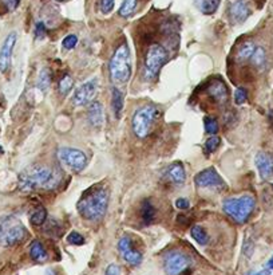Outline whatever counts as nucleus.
Wrapping results in <instances>:
<instances>
[{
    "instance_id": "nucleus-2",
    "label": "nucleus",
    "mask_w": 273,
    "mask_h": 275,
    "mask_svg": "<svg viewBox=\"0 0 273 275\" xmlns=\"http://www.w3.org/2000/svg\"><path fill=\"white\" fill-rule=\"evenodd\" d=\"M109 204V192L102 184L92 185L83 192L76 204V209L82 218L95 222L105 215Z\"/></svg>"
},
{
    "instance_id": "nucleus-9",
    "label": "nucleus",
    "mask_w": 273,
    "mask_h": 275,
    "mask_svg": "<svg viewBox=\"0 0 273 275\" xmlns=\"http://www.w3.org/2000/svg\"><path fill=\"white\" fill-rule=\"evenodd\" d=\"M190 265V258L180 250L169 251L163 259V267L167 275H180Z\"/></svg>"
},
{
    "instance_id": "nucleus-24",
    "label": "nucleus",
    "mask_w": 273,
    "mask_h": 275,
    "mask_svg": "<svg viewBox=\"0 0 273 275\" xmlns=\"http://www.w3.org/2000/svg\"><path fill=\"white\" fill-rule=\"evenodd\" d=\"M250 61H252L253 66H256L257 69H263L265 66V63H267V52H265L263 47H256Z\"/></svg>"
},
{
    "instance_id": "nucleus-26",
    "label": "nucleus",
    "mask_w": 273,
    "mask_h": 275,
    "mask_svg": "<svg viewBox=\"0 0 273 275\" xmlns=\"http://www.w3.org/2000/svg\"><path fill=\"white\" fill-rule=\"evenodd\" d=\"M46 219H47V211L43 207H38L32 211V214L30 216L31 225H45Z\"/></svg>"
},
{
    "instance_id": "nucleus-19",
    "label": "nucleus",
    "mask_w": 273,
    "mask_h": 275,
    "mask_svg": "<svg viewBox=\"0 0 273 275\" xmlns=\"http://www.w3.org/2000/svg\"><path fill=\"white\" fill-rule=\"evenodd\" d=\"M139 215H141V220L143 225H152L156 220V208L152 204L150 200H143L141 204V209H139Z\"/></svg>"
},
{
    "instance_id": "nucleus-3",
    "label": "nucleus",
    "mask_w": 273,
    "mask_h": 275,
    "mask_svg": "<svg viewBox=\"0 0 273 275\" xmlns=\"http://www.w3.org/2000/svg\"><path fill=\"white\" fill-rule=\"evenodd\" d=\"M110 79L115 85H123L130 79L132 75V54L129 46L123 43L113 54L109 63Z\"/></svg>"
},
{
    "instance_id": "nucleus-16",
    "label": "nucleus",
    "mask_w": 273,
    "mask_h": 275,
    "mask_svg": "<svg viewBox=\"0 0 273 275\" xmlns=\"http://www.w3.org/2000/svg\"><path fill=\"white\" fill-rule=\"evenodd\" d=\"M250 15V8L247 0H236L230 4L229 16L233 23H244Z\"/></svg>"
},
{
    "instance_id": "nucleus-30",
    "label": "nucleus",
    "mask_w": 273,
    "mask_h": 275,
    "mask_svg": "<svg viewBox=\"0 0 273 275\" xmlns=\"http://www.w3.org/2000/svg\"><path fill=\"white\" fill-rule=\"evenodd\" d=\"M204 124H205V130H206L209 134H216V133L218 132V129H220V125H218L216 118L205 117Z\"/></svg>"
},
{
    "instance_id": "nucleus-34",
    "label": "nucleus",
    "mask_w": 273,
    "mask_h": 275,
    "mask_svg": "<svg viewBox=\"0 0 273 275\" xmlns=\"http://www.w3.org/2000/svg\"><path fill=\"white\" fill-rule=\"evenodd\" d=\"M76 43H78V38H76V35L71 34V35H67L62 41V46H63V49H66V50H72L76 46Z\"/></svg>"
},
{
    "instance_id": "nucleus-27",
    "label": "nucleus",
    "mask_w": 273,
    "mask_h": 275,
    "mask_svg": "<svg viewBox=\"0 0 273 275\" xmlns=\"http://www.w3.org/2000/svg\"><path fill=\"white\" fill-rule=\"evenodd\" d=\"M190 234H192V238L197 242L198 245L205 246L209 242V236H207L206 231L203 227H200V225H194L192 231H190Z\"/></svg>"
},
{
    "instance_id": "nucleus-38",
    "label": "nucleus",
    "mask_w": 273,
    "mask_h": 275,
    "mask_svg": "<svg viewBox=\"0 0 273 275\" xmlns=\"http://www.w3.org/2000/svg\"><path fill=\"white\" fill-rule=\"evenodd\" d=\"M176 207L178 209H187L190 207V203H189V200L185 199V198H180V199L176 200Z\"/></svg>"
},
{
    "instance_id": "nucleus-39",
    "label": "nucleus",
    "mask_w": 273,
    "mask_h": 275,
    "mask_svg": "<svg viewBox=\"0 0 273 275\" xmlns=\"http://www.w3.org/2000/svg\"><path fill=\"white\" fill-rule=\"evenodd\" d=\"M106 275H121V270H119V266L115 263H112L106 269Z\"/></svg>"
},
{
    "instance_id": "nucleus-8",
    "label": "nucleus",
    "mask_w": 273,
    "mask_h": 275,
    "mask_svg": "<svg viewBox=\"0 0 273 275\" xmlns=\"http://www.w3.org/2000/svg\"><path fill=\"white\" fill-rule=\"evenodd\" d=\"M56 157L66 168L75 174L81 172L82 169L86 168L87 165L86 154L79 149L59 148L56 150Z\"/></svg>"
},
{
    "instance_id": "nucleus-4",
    "label": "nucleus",
    "mask_w": 273,
    "mask_h": 275,
    "mask_svg": "<svg viewBox=\"0 0 273 275\" xmlns=\"http://www.w3.org/2000/svg\"><path fill=\"white\" fill-rule=\"evenodd\" d=\"M254 207H256V200L250 195L229 198L224 200L223 203L224 212L237 223H245L252 215Z\"/></svg>"
},
{
    "instance_id": "nucleus-13",
    "label": "nucleus",
    "mask_w": 273,
    "mask_h": 275,
    "mask_svg": "<svg viewBox=\"0 0 273 275\" xmlns=\"http://www.w3.org/2000/svg\"><path fill=\"white\" fill-rule=\"evenodd\" d=\"M118 250L123 260H126L129 265L138 266L142 262V254L134 249L132 239L129 236L121 238V240L118 242Z\"/></svg>"
},
{
    "instance_id": "nucleus-5",
    "label": "nucleus",
    "mask_w": 273,
    "mask_h": 275,
    "mask_svg": "<svg viewBox=\"0 0 273 275\" xmlns=\"http://www.w3.org/2000/svg\"><path fill=\"white\" fill-rule=\"evenodd\" d=\"M27 238V229L14 216L0 218V245L12 247L22 243Z\"/></svg>"
},
{
    "instance_id": "nucleus-17",
    "label": "nucleus",
    "mask_w": 273,
    "mask_h": 275,
    "mask_svg": "<svg viewBox=\"0 0 273 275\" xmlns=\"http://www.w3.org/2000/svg\"><path fill=\"white\" fill-rule=\"evenodd\" d=\"M165 178L170 184L176 185V187L182 185V184L185 183V180H186V174H185L183 165L181 163H178V161L170 164L167 167L166 172H165Z\"/></svg>"
},
{
    "instance_id": "nucleus-1",
    "label": "nucleus",
    "mask_w": 273,
    "mask_h": 275,
    "mask_svg": "<svg viewBox=\"0 0 273 275\" xmlns=\"http://www.w3.org/2000/svg\"><path fill=\"white\" fill-rule=\"evenodd\" d=\"M62 171L59 168H50L41 164L31 165L19 175L18 187L22 192H32L36 189L52 191L59 187L62 181Z\"/></svg>"
},
{
    "instance_id": "nucleus-12",
    "label": "nucleus",
    "mask_w": 273,
    "mask_h": 275,
    "mask_svg": "<svg viewBox=\"0 0 273 275\" xmlns=\"http://www.w3.org/2000/svg\"><path fill=\"white\" fill-rule=\"evenodd\" d=\"M16 39H18L16 32H10L0 47V73H7L10 70L12 51L16 45Z\"/></svg>"
},
{
    "instance_id": "nucleus-31",
    "label": "nucleus",
    "mask_w": 273,
    "mask_h": 275,
    "mask_svg": "<svg viewBox=\"0 0 273 275\" xmlns=\"http://www.w3.org/2000/svg\"><path fill=\"white\" fill-rule=\"evenodd\" d=\"M220 144H221V138L218 137V136H214V134H213L212 137L207 138L206 143H205V152L206 153L214 152V150L220 147Z\"/></svg>"
},
{
    "instance_id": "nucleus-41",
    "label": "nucleus",
    "mask_w": 273,
    "mask_h": 275,
    "mask_svg": "<svg viewBox=\"0 0 273 275\" xmlns=\"http://www.w3.org/2000/svg\"><path fill=\"white\" fill-rule=\"evenodd\" d=\"M267 269H269V270H273V256L269 259V262L267 263Z\"/></svg>"
},
{
    "instance_id": "nucleus-42",
    "label": "nucleus",
    "mask_w": 273,
    "mask_h": 275,
    "mask_svg": "<svg viewBox=\"0 0 273 275\" xmlns=\"http://www.w3.org/2000/svg\"><path fill=\"white\" fill-rule=\"evenodd\" d=\"M271 118H272V120H273V110H272V112H271Z\"/></svg>"
},
{
    "instance_id": "nucleus-32",
    "label": "nucleus",
    "mask_w": 273,
    "mask_h": 275,
    "mask_svg": "<svg viewBox=\"0 0 273 275\" xmlns=\"http://www.w3.org/2000/svg\"><path fill=\"white\" fill-rule=\"evenodd\" d=\"M248 100V93L244 87H238L234 92V103L236 105H244Z\"/></svg>"
},
{
    "instance_id": "nucleus-15",
    "label": "nucleus",
    "mask_w": 273,
    "mask_h": 275,
    "mask_svg": "<svg viewBox=\"0 0 273 275\" xmlns=\"http://www.w3.org/2000/svg\"><path fill=\"white\" fill-rule=\"evenodd\" d=\"M254 163L258 169L260 177L263 180L273 177V154L267 152H260L256 154Z\"/></svg>"
},
{
    "instance_id": "nucleus-18",
    "label": "nucleus",
    "mask_w": 273,
    "mask_h": 275,
    "mask_svg": "<svg viewBox=\"0 0 273 275\" xmlns=\"http://www.w3.org/2000/svg\"><path fill=\"white\" fill-rule=\"evenodd\" d=\"M87 118H89V123L92 126H102L105 117H103V107H102L99 102H91V105L89 106V110H87Z\"/></svg>"
},
{
    "instance_id": "nucleus-44",
    "label": "nucleus",
    "mask_w": 273,
    "mask_h": 275,
    "mask_svg": "<svg viewBox=\"0 0 273 275\" xmlns=\"http://www.w3.org/2000/svg\"><path fill=\"white\" fill-rule=\"evenodd\" d=\"M59 1H65V0H59Z\"/></svg>"
},
{
    "instance_id": "nucleus-37",
    "label": "nucleus",
    "mask_w": 273,
    "mask_h": 275,
    "mask_svg": "<svg viewBox=\"0 0 273 275\" xmlns=\"http://www.w3.org/2000/svg\"><path fill=\"white\" fill-rule=\"evenodd\" d=\"M1 1H3V5L7 8V11H15L19 3H21V0H1Z\"/></svg>"
},
{
    "instance_id": "nucleus-20",
    "label": "nucleus",
    "mask_w": 273,
    "mask_h": 275,
    "mask_svg": "<svg viewBox=\"0 0 273 275\" xmlns=\"http://www.w3.org/2000/svg\"><path fill=\"white\" fill-rule=\"evenodd\" d=\"M254 50H256V45H254L253 42H245V43H243L241 47L238 49L234 58H236V61H237L238 63H244V62L249 61V59L252 58Z\"/></svg>"
},
{
    "instance_id": "nucleus-43",
    "label": "nucleus",
    "mask_w": 273,
    "mask_h": 275,
    "mask_svg": "<svg viewBox=\"0 0 273 275\" xmlns=\"http://www.w3.org/2000/svg\"><path fill=\"white\" fill-rule=\"evenodd\" d=\"M3 152V148H1V147H0V153Z\"/></svg>"
},
{
    "instance_id": "nucleus-29",
    "label": "nucleus",
    "mask_w": 273,
    "mask_h": 275,
    "mask_svg": "<svg viewBox=\"0 0 273 275\" xmlns=\"http://www.w3.org/2000/svg\"><path fill=\"white\" fill-rule=\"evenodd\" d=\"M72 78H71L68 74H66V75L63 76L61 79V82H59V92H61V94H68L71 90V87H72Z\"/></svg>"
},
{
    "instance_id": "nucleus-28",
    "label": "nucleus",
    "mask_w": 273,
    "mask_h": 275,
    "mask_svg": "<svg viewBox=\"0 0 273 275\" xmlns=\"http://www.w3.org/2000/svg\"><path fill=\"white\" fill-rule=\"evenodd\" d=\"M51 79H52V76H51L50 69H43L39 73V76H38V87L41 90H47L48 86H50Z\"/></svg>"
},
{
    "instance_id": "nucleus-10",
    "label": "nucleus",
    "mask_w": 273,
    "mask_h": 275,
    "mask_svg": "<svg viewBox=\"0 0 273 275\" xmlns=\"http://www.w3.org/2000/svg\"><path fill=\"white\" fill-rule=\"evenodd\" d=\"M194 183L198 188L204 189H221L224 187L223 178L214 168H206L198 172L194 177Z\"/></svg>"
},
{
    "instance_id": "nucleus-25",
    "label": "nucleus",
    "mask_w": 273,
    "mask_h": 275,
    "mask_svg": "<svg viewBox=\"0 0 273 275\" xmlns=\"http://www.w3.org/2000/svg\"><path fill=\"white\" fill-rule=\"evenodd\" d=\"M138 0H123L121 8H119V16L122 18H130L136 12Z\"/></svg>"
},
{
    "instance_id": "nucleus-11",
    "label": "nucleus",
    "mask_w": 273,
    "mask_h": 275,
    "mask_svg": "<svg viewBox=\"0 0 273 275\" xmlns=\"http://www.w3.org/2000/svg\"><path fill=\"white\" fill-rule=\"evenodd\" d=\"M96 90H98V81L96 79H90V81L85 82L83 85H81L75 90L74 97H72V102L78 106L86 105V103L94 100Z\"/></svg>"
},
{
    "instance_id": "nucleus-22",
    "label": "nucleus",
    "mask_w": 273,
    "mask_h": 275,
    "mask_svg": "<svg viewBox=\"0 0 273 275\" xmlns=\"http://www.w3.org/2000/svg\"><path fill=\"white\" fill-rule=\"evenodd\" d=\"M30 255L32 259L35 262H45L48 255H47V251H46L45 246L42 245L39 240H34L32 245L30 247Z\"/></svg>"
},
{
    "instance_id": "nucleus-35",
    "label": "nucleus",
    "mask_w": 273,
    "mask_h": 275,
    "mask_svg": "<svg viewBox=\"0 0 273 275\" xmlns=\"http://www.w3.org/2000/svg\"><path fill=\"white\" fill-rule=\"evenodd\" d=\"M114 8V0H101V11L102 14H110Z\"/></svg>"
},
{
    "instance_id": "nucleus-7",
    "label": "nucleus",
    "mask_w": 273,
    "mask_h": 275,
    "mask_svg": "<svg viewBox=\"0 0 273 275\" xmlns=\"http://www.w3.org/2000/svg\"><path fill=\"white\" fill-rule=\"evenodd\" d=\"M167 61V51L159 45H153L149 47L145 61H143V78L145 81L156 79L162 66Z\"/></svg>"
},
{
    "instance_id": "nucleus-36",
    "label": "nucleus",
    "mask_w": 273,
    "mask_h": 275,
    "mask_svg": "<svg viewBox=\"0 0 273 275\" xmlns=\"http://www.w3.org/2000/svg\"><path fill=\"white\" fill-rule=\"evenodd\" d=\"M46 36V25L43 22H38L35 25V38L36 39H43Z\"/></svg>"
},
{
    "instance_id": "nucleus-21",
    "label": "nucleus",
    "mask_w": 273,
    "mask_h": 275,
    "mask_svg": "<svg viewBox=\"0 0 273 275\" xmlns=\"http://www.w3.org/2000/svg\"><path fill=\"white\" fill-rule=\"evenodd\" d=\"M221 0H194V4L205 15H212L220 7Z\"/></svg>"
},
{
    "instance_id": "nucleus-40",
    "label": "nucleus",
    "mask_w": 273,
    "mask_h": 275,
    "mask_svg": "<svg viewBox=\"0 0 273 275\" xmlns=\"http://www.w3.org/2000/svg\"><path fill=\"white\" fill-rule=\"evenodd\" d=\"M271 273H272V270H269V269H265V270L260 271V273H257V274H254V275H271Z\"/></svg>"
},
{
    "instance_id": "nucleus-14",
    "label": "nucleus",
    "mask_w": 273,
    "mask_h": 275,
    "mask_svg": "<svg viewBox=\"0 0 273 275\" xmlns=\"http://www.w3.org/2000/svg\"><path fill=\"white\" fill-rule=\"evenodd\" d=\"M207 94L218 105H227L229 101V90H228L225 82L221 79H214L207 87Z\"/></svg>"
},
{
    "instance_id": "nucleus-6",
    "label": "nucleus",
    "mask_w": 273,
    "mask_h": 275,
    "mask_svg": "<svg viewBox=\"0 0 273 275\" xmlns=\"http://www.w3.org/2000/svg\"><path fill=\"white\" fill-rule=\"evenodd\" d=\"M159 117V110L153 105L139 107L134 116H133V130L136 137L145 138L147 137L154 127V124Z\"/></svg>"
},
{
    "instance_id": "nucleus-33",
    "label": "nucleus",
    "mask_w": 273,
    "mask_h": 275,
    "mask_svg": "<svg viewBox=\"0 0 273 275\" xmlns=\"http://www.w3.org/2000/svg\"><path fill=\"white\" fill-rule=\"evenodd\" d=\"M67 242L70 243V245H74V246H82L85 243V238L82 236L79 232H76V231H72L68 234L67 236Z\"/></svg>"
},
{
    "instance_id": "nucleus-23",
    "label": "nucleus",
    "mask_w": 273,
    "mask_h": 275,
    "mask_svg": "<svg viewBox=\"0 0 273 275\" xmlns=\"http://www.w3.org/2000/svg\"><path fill=\"white\" fill-rule=\"evenodd\" d=\"M123 94L122 92H119L118 89H113V100H112V105H113V110H114V114L116 117H119L122 109H123Z\"/></svg>"
}]
</instances>
